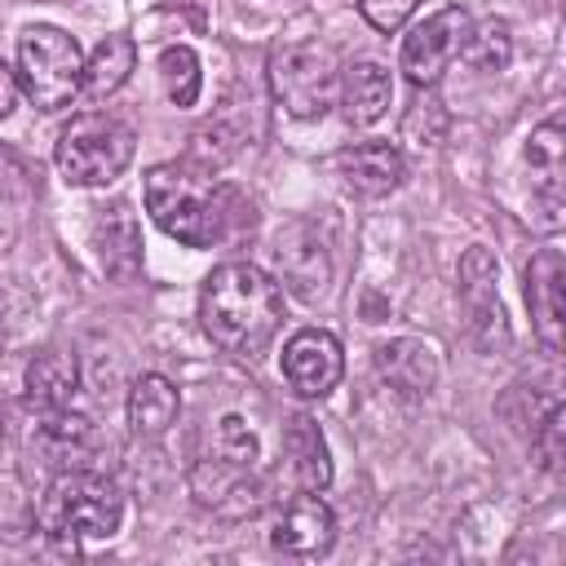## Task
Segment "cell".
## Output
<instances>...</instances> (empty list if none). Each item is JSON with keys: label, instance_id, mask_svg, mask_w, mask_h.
I'll return each instance as SVG.
<instances>
[{"label": "cell", "instance_id": "cell-10", "mask_svg": "<svg viewBox=\"0 0 566 566\" xmlns=\"http://www.w3.org/2000/svg\"><path fill=\"white\" fill-rule=\"evenodd\" d=\"M270 544L287 557H323L336 544V517L318 500V491H301V495L283 500V509L274 513V526H270Z\"/></svg>", "mask_w": 566, "mask_h": 566}, {"label": "cell", "instance_id": "cell-24", "mask_svg": "<svg viewBox=\"0 0 566 566\" xmlns=\"http://www.w3.org/2000/svg\"><path fill=\"white\" fill-rule=\"evenodd\" d=\"M535 460L544 473L566 478V402H557L535 429Z\"/></svg>", "mask_w": 566, "mask_h": 566}, {"label": "cell", "instance_id": "cell-13", "mask_svg": "<svg viewBox=\"0 0 566 566\" xmlns=\"http://www.w3.org/2000/svg\"><path fill=\"white\" fill-rule=\"evenodd\" d=\"M283 469L292 473V482L301 491H323L332 482L327 438L318 433V424L310 416H292L283 424Z\"/></svg>", "mask_w": 566, "mask_h": 566}, {"label": "cell", "instance_id": "cell-9", "mask_svg": "<svg viewBox=\"0 0 566 566\" xmlns=\"http://www.w3.org/2000/svg\"><path fill=\"white\" fill-rule=\"evenodd\" d=\"M283 376L301 398H327L345 376L340 340L323 327H305L283 345Z\"/></svg>", "mask_w": 566, "mask_h": 566}, {"label": "cell", "instance_id": "cell-1", "mask_svg": "<svg viewBox=\"0 0 566 566\" xmlns=\"http://www.w3.org/2000/svg\"><path fill=\"white\" fill-rule=\"evenodd\" d=\"M199 323L217 349L256 358L279 336L283 287L252 261H226L199 287Z\"/></svg>", "mask_w": 566, "mask_h": 566}, {"label": "cell", "instance_id": "cell-21", "mask_svg": "<svg viewBox=\"0 0 566 566\" xmlns=\"http://www.w3.org/2000/svg\"><path fill=\"white\" fill-rule=\"evenodd\" d=\"M159 80H164V93H168L172 106H195L199 102V84H203L195 49H186V44L164 49L159 53Z\"/></svg>", "mask_w": 566, "mask_h": 566}, {"label": "cell", "instance_id": "cell-3", "mask_svg": "<svg viewBox=\"0 0 566 566\" xmlns=\"http://www.w3.org/2000/svg\"><path fill=\"white\" fill-rule=\"evenodd\" d=\"M124 495L106 473L93 469H62L49 491L40 495L35 522L57 544H97L119 531Z\"/></svg>", "mask_w": 566, "mask_h": 566}, {"label": "cell", "instance_id": "cell-8", "mask_svg": "<svg viewBox=\"0 0 566 566\" xmlns=\"http://www.w3.org/2000/svg\"><path fill=\"white\" fill-rule=\"evenodd\" d=\"M526 310L544 349L566 354V256L557 248H539L526 265Z\"/></svg>", "mask_w": 566, "mask_h": 566}, {"label": "cell", "instance_id": "cell-16", "mask_svg": "<svg viewBox=\"0 0 566 566\" xmlns=\"http://www.w3.org/2000/svg\"><path fill=\"white\" fill-rule=\"evenodd\" d=\"M35 451L57 464V469H84V455L93 451V424L84 416H75L71 407L66 411H49V416H35Z\"/></svg>", "mask_w": 566, "mask_h": 566}, {"label": "cell", "instance_id": "cell-17", "mask_svg": "<svg viewBox=\"0 0 566 566\" xmlns=\"http://www.w3.org/2000/svg\"><path fill=\"white\" fill-rule=\"evenodd\" d=\"M177 411H181V394H177L172 380H164L155 371L133 380V389H128V424H133L137 438H164L172 429Z\"/></svg>", "mask_w": 566, "mask_h": 566}, {"label": "cell", "instance_id": "cell-26", "mask_svg": "<svg viewBox=\"0 0 566 566\" xmlns=\"http://www.w3.org/2000/svg\"><path fill=\"white\" fill-rule=\"evenodd\" d=\"M358 13L376 31H398L416 13V0H358Z\"/></svg>", "mask_w": 566, "mask_h": 566}, {"label": "cell", "instance_id": "cell-25", "mask_svg": "<svg viewBox=\"0 0 566 566\" xmlns=\"http://www.w3.org/2000/svg\"><path fill=\"white\" fill-rule=\"evenodd\" d=\"M531 226L535 230H566V181L548 177L539 181L535 208H531Z\"/></svg>", "mask_w": 566, "mask_h": 566}, {"label": "cell", "instance_id": "cell-19", "mask_svg": "<svg viewBox=\"0 0 566 566\" xmlns=\"http://www.w3.org/2000/svg\"><path fill=\"white\" fill-rule=\"evenodd\" d=\"M133 62H137L133 40H128V35H106V40L88 53V62H84V93H88V97H111V93L128 80Z\"/></svg>", "mask_w": 566, "mask_h": 566}, {"label": "cell", "instance_id": "cell-6", "mask_svg": "<svg viewBox=\"0 0 566 566\" xmlns=\"http://www.w3.org/2000/svg\"><path fill=\"white\" fill-rule=\"evenodd\" d=\"M270 88L279 106L296 119L323 115L340 97V66L327 44L314 40H292L270 53Z\"/></svg>", "mask_w": 566, "mask_h": 566}, {"label": "cell", "instance_id": "cell-23", "mask_svg": "<svg viewBox=\"0 0 566 566\" xmlns=\"http://www.w3.org/2000/svg\"><path fill=\"white\" fill-rule=\"evenodd\" d=\"M526 164L539 172V181L557 177L566 168V128L562 124H539L526 137Z\"/></svg>", "mask_w": 566, "mask_h": 566}, {"label": "cell", "instance_id": "cell-2", "mask_svg": "<svg viewBox=\"0 0 566 566\" xmlns=\"http://www.w3.org/2000/svg\"><path fill=\"white\" fill-rule=\"evenodd\" d=\"M243 199L195 164H155L146 172V212L186 248H212L230 234Z\"/></svg>", "mask_w": 566, "mask_h": 566}, {"label": "cell", "instance_id": "cell-7", "mask_svg": "<svg viewBox=\"0 0 566 566\" xmlns=\"http://www.w3.org/2000/svg\"><path fill=\"white\" fill-rule=\"evenodd\" d=\"M473 35V22L460 4H447L438 13H429L424 22L411 27V35L402 40V75L416 88H433L442 80V71L464 57V44Z\"/></svg>", "mask_w": 566, "mask_h": 566}, {"label": "cell", "instance_id": "cell-4", "mask_svg": "<svg viewBox=\"0 0 566 566\" xmlns=\"http://www.w3.org/2000/svg\"><path fill=\"white\" fill-rule=\"evenodd\" d=\"M84 62L88 57H80V44L62 27L35 22L18 35L13 75H18V88L27 93L31 106L62 111L75 93H84Z\"/></svg>", "mask_w": 566, "mask_h": 566}, {"label": "cell", "instance_id": "cell-12", "mask_svg": "<svg viewBox=\"0 0 566 566\" xmlns=\"http://www.w3.org/2000/svg\"><path fill=\"white\" fill-rule=\"evenodd\" d=\"M376 371L402 398H424L438 385V354H433V345H424L416 336H394V340L376 345Z\"/></svg>", "mask_w": 566, "mask_h": 566}, {"label": "cell", "instance_id": "cell-22", "mask_svg": "<svg viewBox=\"0 0 566 566\" xmlns=\"http://www.w3.org/2000/svg\"><path fill=\"white\" fill-rule=\"evenodd\" d=\"M513 57V35H509V22L500 18H486L482 27H473L469 44H464V62L473 71H504Z\"/></svg>", "mask_w": 566, "mask_h": 566}, {"label": "cell", "instance_id": "cell-5", "mask_svg": "<svg viewBox=\"0 0 566 566\" xmlns=\"http://www.w3.org/2000/svg\"><path fill=\"white\" fill-rule=\"evenodd\" d=\"M53 155L71 186H106L133 159V128L119 115L84 111L62 128Z\"/></svg>", "mask_w": 566, "mask_h": 566}, {"label": "cell", "instance_id": "cell-20", "mask_svg": "<svg viewBox=\"0 0 566 566\" xmlns=\"http://www.w3.org/2000/svg\"><path fill=\"white\" fill-rule=\"evenodd\" d=\"M203 455H208V460H221V464L256 469L261 447H256V433H252L239 416H221V420L208 429V438H203Z\"/></svg>", "mask_w": 566, "mask_h": 566}, {"label": "cell", "instance_id": "cell-11", "mask_svg": "<svg viewBox=\"0 0 566 566\" xmlns=\"http://www.w3.org/2000/svg\"><path fill=\"white\" fill-rule=\"evenodd\" d=\"M336 172H340V181L354 195L380 199V195H389V190L402 186L407 159H402V150L394 142H354V146H345L336 155Z\"/></svg>", "mask_w": 566, "mask_h": 566}, {"label": "cell", "instance_id": "cell-15", "mask_svg": "<svg viewBox=\"0 0 566 566\" xmlns=\"http://www.w3.org/2000/svg\"><path fill=\"white\" fill-rule=\"evenodd\" d=\"M394 102V84L389 71L380 62H354L340 71V111L354 128L376 124Z\"/></svg>", "mask_w": 566, "mask_h": 566}, {"label": "cell", "instance_id": "cell-18", "mask_svg": "<svg viewBox=\"0 0 566 566\" xmlns=\"http://www.w3.org/2000/svg\"><path fill=\"white\" fill-rule=\"evenodd\" d=\"M460 292L469 301V314H473V327H495L504 336V310H500V296H495V261L486 248H469L464 261H460Z\"/></svg>", "mask_w": 566, "mask_h": 566}, {"label": "cell", "instance_id": "cell-14", "mask_svg": "<svg viewBox=\"0 0 566 566\" xmlns=\"http://www.w3.org/2000/svg\"><path fill=\"white\" fill-rule=\"evenodd\" d=\"M75 358L62 354V349H40L31 354L27 363V407L35 416H49V411H66L71 398H75Z\"/></svg>", "mask_w": 566, "mask_h": 566}]
</instances>
